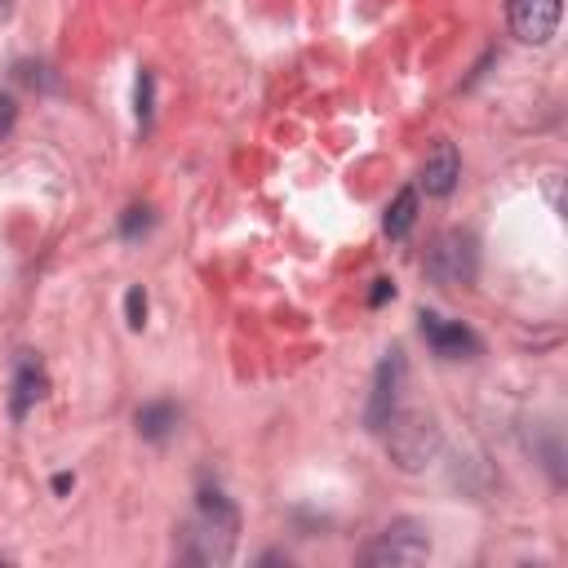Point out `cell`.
Masks as SVG:
<instances>
[{
    "label": "cell",
    "mask_w": 568,
    "mask_h": 568,
    "mask_svg": "<svg viewBox=\"0 0 568 568\" xmlns=\"http://www.w3.org/2000/svg\"><path fill=\"white\" fill-rule=\"evenodd\" d=\"M445 449V431H440V422L436 417H426V413H404V417H391L387 422V453L400 471H422V466H431Z\"/></svg>",
    "instance_id": "6da1fadb"
},
{
    "label": "cell",
    "mask_w": 568,
    "mask_h": 568,
    "mask_svg": "<svg viewBox=\"0 0 568 568\" xmlns=\"http://www.w3.org/2000/svg\"><path fill=\"white\" fill-rule=\"evenodd\" d=\"M426 280L445 284V289H466V284H475L480 275V249H475V236L471 232H440L431 240V249H426Z\"/></svg>",
    "instance_id": "7a4b0ae2"
},
{
    "label": "cell",
    "mask_w": 568,
    "mask_h": 568,
    "mask_svg": "<svg viewBox=\"0 0 568 568\" xmlns=\"http://www.w3.org/2000/svg\"><path fill=\"white\" fill-rule=\"evenodd\" d=\"M426 555H431V533H426V524L395 520V524H387L360 551V564H369V568H395V564H422Z\"/></svg>",
    "instance_id": "3957f363"
},
{
    "label": "cell",
    "mask_w": 568,
    "mask_h": 568,
    "mask_svg": "<svg viewBox=\"0 0 568 568\" xmlns=\"http://www.w3.org/2000/svg\"><path fill=\"white\" fill-rule=\"evenodd\" d=\"M404 351H387L378 369H374V391H369V404H365V426L369 431H387V422L395 417V404H400V391H404Z\"/></svg>",
    "instance_id": "277c9868"
},
{
    "label": "cell",
    "mask_w": 568,
    "mask_h": 568,
    "mask_svg": "<svg viewBox=\"0 0 568 568\" xmlns=\"http://www.w3.org/2000/svg\"><path fill=\"white\" fill-rule=\"evenodd\" d=\"M417 329H422L426 346H431L440 360H475V355H480V338H475L466 324L445 320L440 311H422V316H417Z\"/></svg>",
    "instance_id": "5b68a950"
},
{
    "label": "cell",
    "mask_w": 568,
    "mask_h": 568,
    "mask_svg": "<svg viewBox=\"0 0 568 568\" xmlns=\"http://www.w3.org/2000/svg\"><path fill=\"white\" fill-rule=\"evenodd\" d=\"M559 0H507V23L520 40L529 45H546L559 27Z\"/></svg>",
    "instance_id": "8992f818"
},
{
    "label": "cell",
    "mask_w": 568,
    "mask_h": 568,
    "mask_svg": "<svg viewBox=\"0 0 568 568\" xmlns=\"http://www.w3.org/2000/svg\"><path fill=\"white\" fill-rule=\"evenodd\" d=\"M45 391H49V374H45V365L36 360L32 351H23L19 360H14V378H10V417L23 422V417L45 400Z\"/></svg>",
    "instance_id": "52a82bcc"
},
{
    "label": "cell",
    "mask_w": 568,
    "mask_h": 568,
    "mask_svg": "<svg viewBox=\"0 0 568 568\" xmlns=\"http://www.w3.org/2000/svg\"><path fill=\"white\" fill-rule=\"evenodd\" d=\"M458 178H462V156H458V147H453V142H436L431 156H426V165H422V187H426V196H449V191L458 187Z\"/></svg>",
    "instance_id": "ba28073f"
},
{
    "label": "cell",
    "mask_w": 568,
    "mask_h": 568,
    "mask_svg": "<svg viewBox=\"0 0 568 568\" xmlns=\"http://www.w3.org/2000/svg\"><path fill=\"white\" fill-rule=\"evenodd\" d=\"M178 422H182V409L174 400H152V404L138 409V436L152 440V445H165L178 431Z\"/></svg>",
    "instance_id": "9c48e42d"
},
{
    "label": "cell",
    "mask_w": 568,
    "mask_h": 568,
    "mask_svg": "<svg viewBox=\"0 0 568 568\" xmlns=\"http://www.w3.org/2000/svg\"><path fill=\"white\" fill-rule=\"evenodd\" d=\"M413 223H417V191H413V187H404V191L387 204V218H382V227H387V236H391V240H404V236L413 232Z\"/></svg>",
    "instance_id": "30bf717a"
},
{
    "label": "cell",
    "mask_w": 568,
    "mask_h": 568,
    "mask_svg": "<svg viewBox=\"0 0 568 568\" xmlns=\"http://www.w3.org/2000/svg\"><path fill=\"white\" fill-rule=\"evenodd\" d=\"M14 81H23V85H32V90H40V94H54V90H58V76L49 71V62H36V58L14 62Z\"/></svg>",
    "instance_id": "8fae6325"
},
{
    "label": "cell",
    "mask_w": 568,
    "mask_h": 568,
    "mask_svg": "<svg viewBox=\"0 0 568 568\" xmlns=\"http://www.w3.org/2000/svg\"><path fill=\"white\" fill-rule=\"evenodd\" d=\"M156 227V213L147 209V204H129L125 213H120V240H142V236H147Z\"/></svg>",
    "instance_id": "7c38bea8"
},
{
    "label": "cell",
    "mask_w": 568,
    "mask_h": 568,
    "mask_svg": "<svg viewBox=\"0 0 568 568\" xmlns=\"http://www.w3.org/2000/svg\"><path fill=\"white\" fill-rule=\"evenodd\" d=\"M156 103V76H152V71H138V85H133V107H138V125L142 129H147L152 125V107Z\"/></svg>",
    "instance_id": "4fadbf2b"
},
{
    "label": "cell",
    "mask_w": 568,
    "mask_h": 568,
    "mask_svg": "<svg viewBox=\"0 0 568 568\" xmlns=\"http://www.w3.org/2000/svg\"><path fill=\"white\" fill-rule=\"evenodd\" d=\"M125 324H129V329H142V324H147V294H142L138 284L125 294Z\"/></svg>",
    "instance_id": "5bb4252c"
},
{
    "label": "cell",
    "mask_w": 568,
    "mask_h": 568,
    "mask_svg": "<svg viewBox=\"0 0 568 568\" xmlns=\"http://www.w3.org/2000/svg\"><path fill=\"white\" fill-rule=\"evenodd\" d=\"M14 120H19V103H14L10 94H0V138L14 129Z\"/></svg>",
    "instance_id": "9a60e30c"
},
{
    "label": "cell",
    "mask_w": 568,
    "mask_h": 568,
    "mask_svg": "<svg viewBox=\"0 0 568 568\" xmlns=\"http://www.w3.org/2000/svg\"><path fill=\"white\" fill-rule=\"evenodd\" d=\"M387 298H395V284H391V280H374V289H369V307H382Z\"/></svg>",
    "instance_id": "2e32d148"
},
{
    "label": "cell",
    "mask_w": 568,
    "mask_h": 568,
    "mask_svg": "<svg viewBox=\"0 0 568 568\" xmlns=\"http://www.w3.org/2000/svg\"><path fill=\"white\" fill-rule=\"evenodd\" d=\"M71 488H76V475H67V471H58V475H54V493L62 497V493H71Z\"/></svg>",
    "instance_id": "e0dca14e"
},
{
    "label": "cell",
    "mask_w": 568,
    "mask_h": 568,
    "mask_svg": "<svg viewBox=\"0 0 568 568\" xmlns=\"http://www.w3.org/2000/svg\"><path fill=\"white\" fill-rule=\"evenodd\" d=\"M258 564H289V555H280V551H267Z\"/></svg>",
    "instance_id": "ac0fdd59"
},
{
    "label": "cell",
    "mask_w": 568,
    "mask_h": 568,
    "mask_svg": "<svg viewBox=\"0 0 568 568\" xmlns=\"http://www.w3.org/2000/svg\"><path fill=\"white\" fill-rule=\"evenodd\" d=\"M5 10H10V0H0V14H5Z\"/></svg>",
    "instance_id": "d6986e66"
},
{
    "label": "cell",
    "mask_w": 568,
    "mask_h": 568,
    "mask_svg": "<svg viewBox=\"0 0 568 568\" xmlns=\"http://www.w3.org/2000/svg\"><path fill=\"white\" fill-rule=\"evenodd\" d=\"M0 564H10V559H5V555H0Z\"/></svg>",
    "instance_id": "ffe728a7"
}]
</instances>
